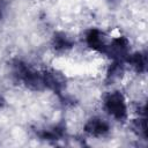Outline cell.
<instances>
[{
  "mask_svg": "<svg viewBox=\"0 0 148 148\" xmlns=\"http://www.w3.org/2000/svg\"><path fill=\"white\" fill-rule=\"evenodd\" d=\"M105 109L106 111L117 119H123L126 117V104L121 94L114 91L108 95L105 98Z\"/></svg>",
  "mask_w": 148,
  "mask_h": 148,
  "instance_id": "6da1fadb",
  "label": "cell"
},
{
  "mask_svg": "<svg viewBox=\"0 0 148 148\" xmlns=\"http://www.w3.org/2000/svg\"><path fill=\"white\" fill-rule=\"evenodd\" d=\"M86 131L90 133L91 135H103L109 131V125L106 121H104L101 118H94L88 121L86 125Z\"/></svg>",
  "mask_w": 148,
  "mask_h": 148,
  "instance_id": "7a4b0ae2",
  "label": "cell"
},
{
  "mask_svg": "<svg viewBox=\"0 0 148 148\" xmlns=\"http://www.w3.org/2000/svg\"><path fill=\"white\" fill-rule=\"evenodd\" d=\"M54 45H56L57 49L64 50V49L71 47V42H69V39H68L66 36L61 35V36H57V37L54 38Z\"/></svg>",
  "mask_w": 148,
  "mask_h": 148,
  "instance_id": "3957f363",
  "label": "cell"
},
{
  "mask_svg": "<svg viewBox=\"0 0 148 148\" xmlns=\"http://www.w3.org/2000/svg\"><path fill=\"white\" fill-rule=\"evenodd\" d=\"M2 104H3V99H2V98H1V96H0V106H1Z\"/></svg>",
  "mask_w": 148,
  "mask_h": 148,
  "instance_id": "277c9868",
  "label": "cell"
},
{
  "mask_svg": "<svg viewBox=\"0 0 148 148\" xmlns=\"http://www.w3.org/2000/svg\"><path fill=\"white\" fill-rule=\"evenodd\" d=\"M0 15H1V3H0Z\"/></svg>",
  "mask_w": 148,
  "mask_h": 148,
  "instance_id": "5b68a950",
  "label": "cell"
}]
</instances>
